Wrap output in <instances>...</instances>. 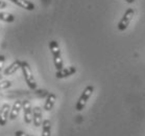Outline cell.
I'll use <instances>...</instances> for the list:
<instances>
[{
  "label": "cell",
  "mask_w": 145,
  "mask_h": 136,
  "mask_svg": "<svg viewBox=\"0 0 145 136\" xmlns=\"http://www.w3.org/2000/svg\"><path fill=\"white\" fill-rule=\"evenodd\" d=\"M49 48L51 53H52L53 63H54V66H56V70H61L64 67V64H63V59H62V53H61L59 43L56 40L50 41Z\"/></svg>",
  "instance_id": "1"
},
{
  "label": "cell",
  "mask_w": 145,
  "mask_h": 136,
  "mask_svg": "<svg viewBox=\"0 0 145 136\" xmlns=\"http://www.w3.org/2000/svg\"><path fill=\"white\" fill-rule=\"evenodd\" d=\"M21 70H22V73H23L24 79H25V82H26L27 86L29 87L31 90H36L37 82H36V80H35V76H33V72H31L29 64L27 63V62H25V61H22V62H21Z\"/></svg>",
  "instance_id": "2"
},
{
  "label": "cell",
  "mask_w": 145,
  "mask_h": 136,
  "mask_svg": "<svg viewBox=\"0 0 145 136\" xmlns=\"http://www.w3.org/2000/svg\"><path fill=\"white\" fill-rule=\"evenodd\" d=\"M93 92H94V87H93L92 85H89V86H87L86 88L84 89L82 95L79 96L78 101H77V103H76V105H75V109L77 110V111H82V110L86 107L87 102L89 101V99L91 97Z\"/></svg>",
  "instance_id": "3"
},
{
  "label": "cell",
  "mask_w": 145,
  "mask_h": 136,
  "mask_svg": "<svg viewBox=\"0 0 145 136\" xmlns=\"http://www.w3.org/2000/svg\"><path fill=\"white\" fill-rule=\"evenodd\" d=\"M135 16V10L133 7H129L125 11V13L123 14L121 20L118 22V25H117V28H118L120 32H124V30L129 27V25L132 22L133 18Z\"/></svg>",
  "instance_id": "4"
},
{
  "label": "cell",
  "mask_w": 145,
  "mask_h": 136,
  "mask_svg": "<svg viewBox=\"0 0 145 136\" xmlns=\"http://www.w3.org/2000/svg\"><path fill=\"white\" fill-rule=\"evenodd\" d=\"M22 110L24 113V122L26 124H30L33 122V108L29 101L22 102Z\"/></svg>",
  "instance_id": "5"
},
{
  "label": "cell",
  "mask_w": 145,
  "mask_h": 136,
  "mask_svg": "<svg viewBox=\"0 0 145 136\" xmlns=\"http://www.w3.org/2000/svg\"><path fill=\"white\" fill-rule=\"evenodd\" d=\"M76 72V68L74 66H69V67H63L61 70H56V76L57 79H65L68 76H72Z\"/></svg>",
  "instance_id": "6"
},
{
  "label": "cell",
  "mask_w": 145,
  "mask_h": 136,
  "mask_svg": "<svg viewBox=\"0 0 145 136\" xmlns=\"http://www.w3.org/2000/svg\"><path fill=\"white\" fill-rule=\"evenodd\" d=\"M10 109L12 108H10V106L8 104H4L3 106L1 107V111H0V126L1 127L5 126L7 118L10 117Z\"/></svg>",
  "instance_id": "7"
},
{
  "label": "cell",
  "mask_w": 145,
  "mask_h": 136,
  "mask_svg": "<svg viewBox=\"0 0 145 136\" xmlns=\"http://www.w3.org/2000/svg\"><path fill=\"white\" fill-rule=\"evenodd\" d=\"M33 122L35 127L42 126L43 120H42V109L39 106H36L33 108Z\"/></svg>",
  "instance_id": "8"
},
{
  "label": "cell",
  "mask_w": 145,
  "mask_h": 136,
  "mask_svg": "<svg viewBox=\"0 0 145 136\" xmlns=\"http://www.w3.org/2000/svg\"><path fill=\"white\" fill-rule=\"evenodd\" d=\"M10 1L13 3L17 4L18 7H22V9H24V10L26 11H33L36 9L35 4L31 1H29V0H10Z\"/></svg>",
  "instance_id": "9"
},
{
  "label": "cell",
  "mask_w": 145,
  "mask_h": 136,
  "mask_svg": "<svg viewBox=\"0 0 145 136\" xmlns=\"http://www.w3.org/2000/svg\"><path fill=\"white\" fill-rule=\"evenodd\" d=\"M21 109H22V102H21V101H16V102L14 103L12 109H10V120H16L17 117H18V115H19Z\"/></svg>",
  "instance_id": "10"
},
{
  "label": "cell",
  "mask_w": 145,
  "mask_h": 136,
  "mask_svg": "<svg viewBox=\"0 0 145 136\" xmlns=\"http://www.w3.org/2000/svg\"><path fill=\"white\" fill-rule=\"evenodd\" d=\"M21 62L22 61L20 60H16L15 62L10 64V66L7 67L5 69H4V76H12L14 74L15 72H17V70L18 69H21Z\"/></svg>",
  "instance_id": "11"
},
{
  "label": "cell",
  "mask_w": 145,
  "mask_h": 136,
  "mask_svg": "<svg viewBox=\"0 0 145 136\" xmlns=\"http://www.w3.org/2000/svg\"><path fill=\"white\" fill-rule=\"evenodd\" d=\"M56 94L49 93L46 97L45 104H44V110H45V111H50V110H52L53 106H54V104H56Z\"/></svg>",
  "instance_id": "12"
},
{
  "label": "cell",
  "mask_w": 145,
  "mask_h": 136,
  "mask_svg": "<svg viewBox=\"0 0 145 136\" xmlns=\"http://www.w3.org/2000/svg\"><path fill=\"white\" fill-rule=\"evenodd\" d=\"M51 135V123L49 120H44L42 123V136Z\"/></svg>",
  "instance_id": "13"
},
{
  "label": "cell",
  "mask_w": 145,
  "mask_h": 136,
  "mask_svg": "<svg viewBox=\"0 0 145 136\" xmlns=\"http://www.w3.org/2000/svg\"><path fill=\"white\" fill-rule=\"evenodd\" d=\"M0 20L7 22V23H12L15 21V17L13 14L5 13V12H0Z\"/></svg>",
  "instance_id": "14"
},
{
  "label": "cell",
  "mask_w": 145,
  "mask_h": 136,
  "mask_svg": "<svg viewBox=\"0 0 145 136\" xmlns=\"http://www.w3.org/2000/svg\"><path fill=\"white\" fill-rule=\"evenodd\" d=\"M12 86V82L10 81H0V90L7 89Z\"/></svg>",
  "instance_id": "15"
},
{
  "label": "cell",
  "mask_w": 145,
  "mask_h": 136,
  "mask_svg": "<svg viewBox=\"0 0 145 136\" xmlns=\"http://www.w3.org/2000/svg\"><path fill=\"white\" fill-rule=\"evenodd\" d=\"M4 62H5V57L0 55V72H1V70L4 66Z\"/></svg>",
  "instance_id": "16"
},
{
  "label": "cell",
  "mask_w": 145,
  "mask_h": 136,
  "mask_svg": "<svg viewBox=\"0 0 145 136\" xmlns=\"http://www.w3.org/2000/svg\"><path fill=\"white\" fill-rule=\"evenodd\" d=\"M29 134L23 132V131H16L15 132V136H28Z\"/></svg>",
  "instance_id": "17"
},
{
  "label": "cell",
  "mask_w": 145,
  "mask_h": 136,
  "mask_svg": "<svg viewBox=\"0 0 145 136\" xmlns=\"http://www.w3.org/2000/svg\"><path fill=\"white\" fill-rule=\"evenodd\" d=\"M7 4L4 2V1H0V9H5Z\"/></svg>",
  "instance_id": "18"
},
{
  "label": "cell",
  "mask_w": 145,
  "mask_h": 136,
  "mask_svg": "<svg viewBox=\"0 0 145 136\" xmlns=\"http://www.w3.org/2000/svg\"><path fill=\"white\" fill-rule=\"evenodd\" d=\"M127 3H134L135 2V0H125Z\"/></svg>",
  "instance_id": "19"
},
{
  "label": "cell",
  "mask_w": 145,
  "mask_h": 136,
  "mask_svg": "<svg viewBox=\"0 0 145 136\" xmlns=\"http://www.w3.org/2000/svg\"><path fill=\"white\" fill-rule=\"evenodd\" d=\"M28 136H33V135H28Z\"/></svg>",
  "instance_id": "20"
},
{
  "label": "cell",
  "mask_w": 145,
  "mask_h": 136,
  "mask_svg": "<svg viewBox=\"0 0 145 136\" xmlns=\"http://www.w3.org/2000/svg\"><path fill=\"white\" fill-rule=\"evenodd\" d=\"M0 111H1V108H0Z\"/></svg>",
  "instance_id": "21"
}]
</instances>
